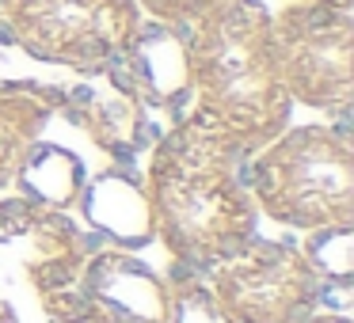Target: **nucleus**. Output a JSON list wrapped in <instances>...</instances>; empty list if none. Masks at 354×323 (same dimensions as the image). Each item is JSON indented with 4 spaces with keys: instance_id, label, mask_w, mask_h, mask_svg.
<instances>
[{
    "instance_id": "1",
    "label": "nucleus",
    "mask_w": 354,
    "mask_h": 323,
    "mask_svg": "<svg viewBox=\"0 0 354 323\" xmlns=\"http://www.w3.org/2000/svg\"><path fill=\"white\" fill-rule=\"evenodd\" d=\"M248 148L187 110L149 148L145 198L156 239L171 262L194 274L214 270L255 236L259 209L244 183Z\"/></svg>"
},
{
    "instance_id": "2",
    "label": "nucleus",
    "mask_w": 354,
    "mask_h": 323,
    "mask_svg": "<svg viewBox=\"0 0 354 323\" xmlns=\"http://www.w3.org/2000/svg\"><path fill=\"white\" fill-rule=\"evenodd\" d=\"M191 57V110L259 153L290 126L293 99L282 84L270 35V12L259 0H221L183 27Z\"/></svg>"
},
{
    "instance_id": "3",
    "label": "nucleus",
    "mask_w": 354,
    "mask_h": 323,
    "mask_svg": "<svg viewBox=\"0 0 354 323\" xmlns=\"http://www.w3.org/2000/svg\"><path fill=\"white\" fill-rule=\"evenodd\" d=\"M100 236L27 198H0V323H88L84 266Z\"/></svg>"
},
{
    "instance_id": "4",
    "label": "nucleus",
    "mask_w": 354,
    "mask_h": 323,
    "mask_svg": "<svg viewBox=\"0 0 354 323\" xmlns=\"http://www.w3.org/2000/svg\"><path fill=\"white\" fill-rule=\"evenodd\" d=\"M244 183L267 221L293 232L354 224V141L339 126H286L248 156Z\"/></svg>"
},
{
    "instance_id": "5",
    "label": "nucleus",
    "mask_w": 354,
    "mask_h": 323,
    "mask_svg": "<svg viewBox=\"0 0 354 323\" xmlns=\"http://www.w3.org/2000/svg\"><path fill=\"white\" fill-rule=\"evenodd\" d=\"M138 0H0V31L54 69L88 72L138 39Z\"/></svg>"
},
{
    "instance_id": "6",
    "label": "nucleus",
    "mask_w": 354,
    "mask_h": 323,
    "mask_svg": "<svg viewBox=\"0 0 354 323\" xmlns=\"http://www.w3.org/2000/svg\"><path fill=\"white\" fill-rule=\"evenodd\" d=\"M282 84L293 103L346 115L354 99V16L343 4H290L270 16Z\"/></svg>"
},
{
    "instance_id": "7",
    "label": "nucleus",
    "mask_w": 354,
    "mask_h": 323,
    "mask_svg": "<svg viewBox=\"0 0 354 323\" xmlns=\"http://www.w3.org/2000/svg\"><path fill=\"white\" fill-rule=\"evenodd\" d=\"M202 277L236 323H297L328 297L301 247L259 232Z\"/></svg>"
},
{
    "instance_id": "8",
    "label": "nucleus",
    "mask_w": 354,
    "mask_h": 323,
    "mask_svg": "<svg viewBox=\"0 0 354 323\" xmlns=\"http://www.w3.org/2000/svg\"><path fill=\"white\" fill-rule=\"evenodd\" d=\"M57 110H65V118L80 126L118 164H133L164 133L156 126V110L145 103L141 88L126 72L122 57H111L100 69L77 72Z\"/></svg>"
},
{
    "instance_id": "9",
    "label": "nucleus",
    "mask_w": 354,
    "mask_h": 323,
    "mask_svg": "<svg viewBox=\"0 0 354 323\" xmlns=\"http://www.w3.org/2000/svg\"><path fill=\"white\" fill-rule=\"evenodd\" d=\"M126 72L141 88L145 103L156 115H168V126L187 115L191 103V57H187L183 27L145 19L138 39L122 54Z\"/></svg>"
},
{
    "instance_id": "10",
    "label": "nucleus",
    "mask_w": 354,
    "mask_h": 323,
    "mask_svg": "<svg viewBox=\"0 0 354 323\" xmlns=\"http://www.w3.org/2000/svg\"><path fill=\"white\" fill-rule=\"evenodd\" d=\"M77 206L88 232L100 236L107 247L133 251V247H145L156 239L145 186H141L138 175H130L122 168H111L103 175H95L92 183H84Z\"/></svg>"
},
{
    "instance_id": "11",
    "label": "nucleus",
    "mask_w": 354,
    "mask_h": 323,
    "mask_svg": "<svg viewBox=\"0 0 354 323\" xmlns=\"http://www.w3.org/2000/svg\"><path fill=\"white\" fill-rule=\"evenodd\" d=\"M84 183H88V175H84L80 156H73L69 148H62V145H42L39 141V145L27 153V160L19 164L12 186H19V198L65 213V209H73L80 202Z\"/></svg>"
},
{
    "instance_id": "12",
    "label": "nucleus",
    "mask_w": 354,
    "mask_h": 323,
    "mask_svg": "<svg viewBox=\"0 0 354 323\" xmlns=\"http://www.w3.org/2000/svg\"><path fill=\"white\" fill-rule=\"evenodd\" d=\"M50 118H54V103H46L42 95L16 92V88L0 92V190L16 183L19 164L42 141Z\"/></svg>"
},
{
    "instance_id": "13",
    "label": "nucleus",
    "mask_w": 354,
    "mask_h": 323,
    "mask_svg": "<svg viewBox=\"0 0 354 323\" xmlns=\"http://www.w3.org/2000/svg\"><path fill=\"white\" fill-rule=\"evenodd\" d=\"M62 69L39 61L35 54H27L24 46L8 39L0 31V92L4 88H16V92H31V95H42L46 103H54V110L62 107V95H65V80L57 77Z\"/></svg>"
},
{
    "instance_id": "14",
    "label": "nucleus",
    "mask_w": 354,
    "mask_h": 323,
    "mask_svg": "<svg viewBox=\"0 0 354 323\" xmlns=\"http://www.w3.org/2000/svg\"><path fill=\"white\" fill-rule=\"evenodd\" d=\"M301 255L316 270L324 289L346 293L354 277V224H331V228L308 232V244L301 247Z\"/></svg>"
},
{
    "instance_id": "15",
    "label": "nucleus",
    "mask_w": 354,
    "mask_h": 323,
    "mask_svg": "<svg viewBox=\"0 0 354 323\" xmlns=\"http://www.w3.org/2000/svg\"><path fill=\"white\" fill-rule=\"evenodd\" d=\"M168 323H236L221 304L217 297L209 293L206 277L194 274V270H183L171 262L168 270Z\"/></svg>"
},
{
    "instance_id": "16",
    "label": "nucleus",
    "mask_w": 354,
    "mask_h": 323,
    "mask_svg": "<svg viewBox=\"0 0 354 323\" xmlns=\"http://www.w3.org/2000/svg\"><path fill=\"white\" fill-rule=\"evenodd\" d=\"M221 0H138L141 16L156 19V23H171V27H187L191 19H198L202 12L217 8Z\"/></svg>"
},
{
    "instance_id": "17",
    "label": "nucleus",
    "mask_w": 354,
    "mask_h": 323,
    "mask_svg": "<svg viewBox=\"0 0 354 323\" xmlns=\"http://www.w3.org/2000/svg\"><path fill=\"white\" fill-rule=\"evenodd\" d=\"M297 323H351V315H343V312H328V308H316V312L301 315Z\"/></svg>"
},
{
    "instance_id": "18",
    "label": "nucleus",
    "mask_w": 354,
    "mask_h": 323,
    "mask_svg": "<svg viewBox=\"0 0 354 323\" xmlns=\"http://www.w3.org/2000/svg\"><path fill=\"white\" fill-rule=\"evenodd\" d=\"M290 4H343V8H351V0H290Z\"/></svg>"
}]
</instances>
